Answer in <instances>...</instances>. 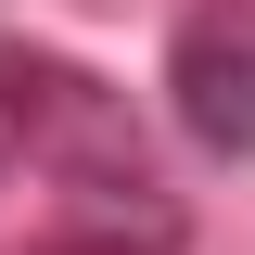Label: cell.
Masks as SVG:
<instances>
[{"mask_svg":"<svg viewBox=\"0 0 255 255\" xmlns=\"http://www.w3.org/2000/svg\"><path fill=\"white\" fill-rule=\"evenodd\" d=\"M166 115L191 153L255 166V0H191L166 38Z\"/></svg>","mask_w":255,"mask_h":255,"instance_id":"7a4b0ae2","label":"cell"},{"mask_svg":"<svg viewBox=\"0 0 255 255\" xmlns=\"http://www.w3.org/2000/svg\"><path fill=\"white\" fill-rule=\"evenodd\" d=\"M26 255H179V217H64Z\"/></svg>","mask_w":255,"mask_h":255,"instance_id":"3957f363","label":"cell"},{"mask_svg":"<svg viewBox=\"0 0 255 255\" xmlns=\"http://www.w3.org/2000/svg\"><path fill=\"white\" fill-rule=\"evenodd\" d=\"M0 140H26V166L77 217H179L128 90L90 77L77 51H51V38H26V26H0Z\"/></svg>","mask_w":255,"mask_h":255,"instance_id":"6da1fadb","label":"cell"}]
</instances>
